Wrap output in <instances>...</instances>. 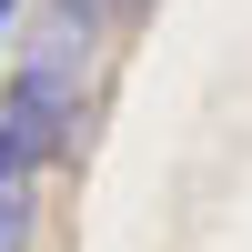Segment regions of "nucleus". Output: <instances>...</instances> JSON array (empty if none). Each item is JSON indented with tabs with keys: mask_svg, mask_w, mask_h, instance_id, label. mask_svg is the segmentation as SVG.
I'll use <instances>...</instances> for the list:
<instances>
[{
	"mask_svg": "<svg viewBox=\"0 0 252 252\" xmlns=\"http://www.w3.org/2000/svg\"><path fill=\"white\" fill-rule=\"evenodd\" d=\"M0 182H31V172H20V161H10V141H0Z\"/></svg>",
	"mask_w": 252,
	"mask_h": 252,
	"instance_id": "4",
	"label": "nucleus"
},
{
	"mask_svg": "<svg viewBox=\"0 0 252 252\" xmlns=\"http://www.w3.org/2000/svg\"><path fill=\"white\" fill-rule=\"evenodd\" d=\"M31 232V182H0V252H20Z\"/></svg>",
	"mask_w": 252,
	"mask_h": 252,
	"instance_id": "2",
	"label": "nucleus"
},
{
	"mask_svg": "<svg viewBox=\"0 0 252 252\" xmlns=\"http://www.w3.org/2000/svg\"><path fill=\"white\" fill-rule=\"evenodd\" d=\"M61 10H71L81 31H101V20H141V10H152V0H61Z\"/></svg>",
	"mask_w": 252,
	"mask_h": 252,
	"instance_id": "3",
	"label": "nucleus"
},
{
	"mask_svg": "<svg viewBox=\"0 0 252 252\" xmlns=\"http://www.w3.org/2000/svg\"><path fill=\"white\" fill-rule=\"evenodd\" d=\"M91 31H81L71 10H51L31 31V51L10 61V81H0V141H10L20 172H40V161H71L81 152V121H91Z\"/></svg>",
	"mask_w": 252,
	"mask_h": 252,
	"instance_id": "1",
	"label": "nucleus"
}]
</instances>
